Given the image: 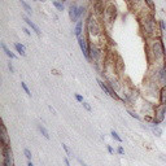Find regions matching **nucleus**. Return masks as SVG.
<instances>
[{"label": "nucleus", "instance_id": "1", "mask_svg": "<svg viewBox=\"0 0 166 166\" xmlns=\"http://www.w3.org/2000/svg\"><path fill=\"white\" fill-rule=\"evenodd\" d=\"M150 52H152L153 57L156 60H160V58H164L165 57V48L164 44L161 40H154L152 47H150Z\"/></svg>", "mask_w": 166, "mask_h": 166}, {"label": "nucleus", "instance_id": "2", "mask_svg": "<svg viewBox=\"0 0 166 166\" xmlns=\"http://www.w3.org/2000/svg\"><path fill=\"white\" fill-rule=\"evenodd\" d=\"M165 114H166V105L160 104L158 106H156V109H154L153 123H154V125H160L161 122L165 119Z\"/></svg>", "mask_w": 166, "mask_h": 166}, {"label": "nucleus", "instance_id": "3", "mask_svg": "<svg viewBox=\"0 0 166 166\" xmlns=\"http://www.w3.org/2000/svg\"><path fill=\"white\" fill-rule=\"evenodd\" d=\"M3 161L5 162L7 166H14L13 153L8 144H3Z\"/></svg>", "mask_w": 166, "mask_h": 166}, {"label": "nucleus", "instance_id": "4", "mask_svg": "<svg viewBox=\"0 0 166 166\" xmlns=\"http://www.w3.org/2000/svg\"><path fill=\"white\" fill-rule=\"evenodd\" d=\"M97 83H99V86H100V88L102 90V91H104L105 92V94L106 95H109L110 97H113V99H116V100H119V96L118 95H117L116 94V92L113 91V90H112V88H109V87L108 86H106V83H104V82H102V81H97Z\"/></svg>", "mask_w": 166, "mask_h": 166}, {"label": "nucleus", "instance_id": "5", "mask_svg": "<svg viewBox=\"0 0 166 166\" xmlns=\"http://www.w3.org/2000/svg\"><path fill=\"white\" fill-rule=\"evenodd\" d=\"M78 43H79V47L87 58H90V50L87 47V42H86V38L85 36H78Z\"/></svg>", "mask_w": 166, "mask_h": 166}, {"label": "nucleus", "instance_id": "6", "mask_svg": "<svg viewBox=\"0 0 166 166\" xmlns=\"http://www.w3.org/2000/svg\"><path fill=\"white\" fill-rule=\"evenodd\" d=\"M69 17H70V19H71L73 22L77 21V19H78V7H75V5H71L70 7V9H69Z\"/></svg>", "mask_w": 166, "mask_h": 166}, {"label": "nucleus", "instance_id": "7", "mask_svg": "<svg viewBox=\"0 0 166 166\" xmlns=\"http://www.w3.org/2000/svg\"><path fill=\"white\" fill-rule=\"evenodd\" d=\"M23 21H25V22L27 23V25H29V26H30V27L33 29V30H34V31H35V33H36V35H40V30H39V27H38V26L35 25V23H34V22L31 21V19H30V18H27V17H23Z\"/></svg>", "mask_w": 166, "mask_h": 166}, {"label": "nucleus", "instance_id": "8", "mask_svg": "<svg viewBox=\"0 0 166 166\" xmlns=\"http://www.w3.org/2000/svg\"><path fill=\"white\" fill-rule=\"evenodd\" d=\"M2 144L9 145V139H8V133H7L5 125H2Z\"/></svg>", "mask_w": 166, "mask_h": 166}, {"label": "nucleus", "instance_id": "9", "mask_svg": "<svg viewBox=\"0 0 166 166\" xmlns=\"http://www.w3.org/2000/svg\"><path fill=\"white\" fill-rule=\"evenodd\" d=\"M158 75H160V83L162 86H166V66H164L162 69L160 70Z\"/></svg>", "mask_w": 166, "mask_h": 166}, {"label": "nucleus", "instance_id": "10", "mask_svg": "<svg viewBox=\"0 0 166 166\" xmlns=\"http://www.w3.org/2000/svg\"><path fill=\"white\" fill-rule=\"evenodd\" d=\"M160 102L166 105V86H162V88L160 91Z\"/></svg>", "mask_w": 166, "mask_h": 166}, {"label": "nucleus", "instance_id": "11", "mask_svg": "<svg viewBox=\"0 0 166 166\" xmlns=\"http://www.w3.org/2000/svg\"><path fill=\"white\" fill-rule=\"evenodd\" d=\"M2 48L4 50V52H5V55L8 56V57H11V58H16V55H14L13 52H11V50L7 47V44L5 43H2Z\"/></svg>", "mask_w": 166, "mask_h": 166}, {"label": "nucleus", "instance_id": "12", "mask_svg": "<svg viewBox=\"0 0 166 166\" xmlns=\"http://www.w3.org/2000/svg\"><path fill=\"white\" fill-rule=\"evenodd\" d=\"M19 3H21V5L23 7V9L26 11L27 14H33V9H31V7L29 5V4L25 2V0H19Z\"/></svg>", "mask_w": 166, "mask_h": 166}, {"label": "nucleus", "instance_id": "13", "mask_svg": "<svg viewBox=\"0 0 166 166\" xmlns=\"http://www.w3.org/2000/svg\"><path fill=\"white\" fill-rule=\"evenodd\" d=\"M14 47H16V50H17V52L19 53L21 56H26V52H25V47H23L22 44H19V43H16L14 44Z\"/></svg>", "mask_w": 166, "mask_h": 166}, {"label": "nucleus", "instance_id": "14", "mask_svg": "<svg viewBox=\"0 0 166 166\" xmlns=\"http://www.w3.org/2000/svg\"><path fill=\"white\" fill-rule=\"evenodd\" d=\"M38 129H39V131H40V133H42V135L44 136L46 139H50V134H48V131H47V129L44 127V126L39 125V126H38Z\"/></svg>", "mask_w": 166, "mask_h": 166}, {"label": "nucleus", "instance_id": "15", "mask_svg": "<svg viewBox=\"0 0 166 166\" xmlns=\"http://www.w3.org/2000/svg\"><path fill=\"white\" fill-rule=\"evenodd\" d=\"M81 34H82V21H78L77 26H75V35L81 36Z\"/></svg>", "mask_w": 166, "mask_h": 166}, {"label": "nucleus", "instance_id": "16", "mask_svg": "<svg viewBox=\"0 0 166 166\" xmlns=\"http://www.w3.org/2000/svg\"><path fill=\"white\" fill-rule=\"evenodd\" d=\"M52 4L58 9V11H64V4H62V3H58V2H56V0H53Z\"/></svg>", "mask_w": 166, "mask_h": 166}, {"label": "nucleus", "instance_id": "17", "mask_svg": "<svg viewBox=\"0 0 166 166\" xmlns=\"http://www.w3.org/2000/svg\"><path fill=\"white\" fill-rule=\"evenodd\" d=\"M153 133L156 134V136H161V135H162V130H161L158 126H154V127H153Z\"/></svg>", "mask_w": 166, "mask_h": 166}, {"label": "nucleus", "instance_id": "18", "mask_svg": "<svg viewBox=\"0 0 166 166\" xmlns=\"http://www.w3.org/2000/svg\"><path fill=\"white\" fill-rule=\"evenodd\" d=\"M21 86H22V88L25 90L26 94H27L29 96H31V92H30V90H29V87L26 86V83H25V82H21Z\"/></svg>", "mask_w": 166, "mask_h": 166}, {"label": "nucleus", "instance_id": "19", "mask_svg": "<svg viewBox=\"0 0 166 166\" xmlns=\"http://www.w3.org/2000/svg\"><path fill=\"white\" fill-rule=\"evenodd\" d=\"M110 135H112V136H113V139H116L117 141H122V139L119 138V136H118V134H117V133H116V131H114V130H112V131H110Z\"/></svg>", "mask_w": 166, "mask_h": 166}, {"label": "nucleus", "instance_id": "20", "mask_svg": "<svg viewBox=\"0 0 166 166\" xmlns=\"http://www.w3.org/2000/svg\"><path fill=\"white\" fill-rule=\"evenodd\" d=\"M145 2V4H147V5L152 9V11H154V3H153V0H144Z\"/></svg>", "mask_w": 166, "mask_h": 166}, {"label": "nucleus", "instance_id": "21", "mask_svg": "<svg viewBox=\"0 0 166 166\" xmlns=\"http://www.w3.org/2000/svg\"><path fill=\"white\" fill-rule=\"evenodd\" d=\"M23 153H25V156H26V158H27V160H31V157H33V156H31V152H30V150H29L27 148H26L25 150H23Z\"/></svg>", "mask_w": 166, "mask_h": 166}, {"label": "nucleus", "instance_id": "22", "mask_svg": "<svg viewBox=\"0 0 166 166\" xmlns=\"http://www.w3.org/2000/svg\"><path fill=\"white\" fill-rule=\"evenodd\" d=\"M83 13H85V8H83V7H78V18H79Z\"/></svg>", "mask_w": 166, "mask_h": 166}, {"label": "nucleus", "instance_id": "23", "mask_svg": "<svg viewBox=\"0 0 166 166\" xmlns=\"http://www.w3.org/2000/svg\"><path fill=\"white\" fill-rule=\"evenodd\" d=\"M129 114H131V117H134V118H136V119H140V117H139L138 114H135L134 112H130V110H129Z\"/></svg>", "mask_w": 166, "mask_h": 166}, {"label": "nucleus", "instance_id": "24", "mask_svg": "<svg viewBox=\"0 0 166 166\" xmlns=\"http://www.w3.org/2000/svg\"><path fill=\"white\" fill-rule=\"evenodd\" d=\"M75 99H77V101H79V102H83V97H82L81 95L75 94Z\"/></svg>", "mask_w": 166, "mask_h": 166}, {"label": "nucleus", "instance_id": "25", "mask_svg": "<svg viewBox=\"0 0 166 166\" xmlns=\"http://www.w3.org/2000/svg\"><path fill=\"white\" fill-rule=\"evenodd\" d=\"M82 104H83V106H85V108H86L87 110H88V112H91V106H90L88 104H87V102H85V101H83Z\"/></svg>", "mask_w": 166, "mask_h": 166}, {"label": "nucleus", "instance_id": "26", "mask_svg": "<svg viewBox=\"0 0 166 166\" xmlns=\"http://www.w3.org/2000/svg\"><path fill=\"white\" fill-rule=\"evenodd\" d=\"M8 67H9V70H11V73H14V67L12 65V62H8Z\"/></svg>", "mask_w": 166, "mask_h": 166}, {"label": "nucleus", "instance_id": "27", "mask_svg": "<svg viewBox=\"0 0 166 166\" xmlns=\"http://www.w3.org/2000/svg\"><path fill=\"white\" fill-rule=\"evenodd\" d=\"M62 148H64V149H65V152H66V154H67V156H69V154H70V150H69V148H67V147H66V145H65V144H62Z\"/></svg>", "mask_w": 166, "mask_h": 166}, {"label": "nucleus", "instance_id": "28", "mask_svg": "<svg viewBox=\"0 0 166 166\" xmlns=\"http://www.w3.org/2000/svg\"><path fill=\"white\" fill-rule=\"evenodd\" d=\"M117 152H118L119 154H123V153H125V150H123V148H122V147H118V149H117Z\"/></svg>", "mask_w": 166, "mask_h": 166}, {"label": "nucleus", "instance_id": "29", "mask_svg": "<svg viewBox=\"0 0 166 166\" xmlns=\"http://www.w3.org/2000/svg\"><path fill=\"white\" fill-rule=\"evenodd\" d=\"M22 31H25V34H26V35H31V33L30 31H29V29H22Z\"/></svg>", "mask_w": 166, "mask_h": 166}, {"label": "nucleus", "instance_id": "30", "mask_svg": "<svg viewBox=\"0 0 166 166\" xmlns=\"http://www.w3.org/2000/svg\"><path fill=\"white\" fill-rule=\"evenodd\" d=\"M108 152H109L110 154H113V153H114V150H113V148H112L110 145H108Z\"/></svg>", "mask_w": 166, "mask_h": 166}, {"label": "nucleus", "instance_id": "31", "mask_svg": "<svg viewBox=\"0 0 166 166\" xmlns=\"http://www.w3.org/2000/svg\"><path fill=\"white\" fill-rule=\"evenodd\" d=\"M64 162H65V165H66V166H70V164H69V161H67V158H66V157L64 158Z\"/></svg>", "mask_w": 166, "mask_h": 166}, {"label": "nucleus", "instance_id": "32", "mask_svg": "<svg viewBox=\"0 0 166 166\" xmlns=\"http://www.w3.org/2000/svg\"><path fill=\"white\" fill-rule=\"evenodd\" d=\"M161 27H162V30H165L166 26H165V22L164 21H161Z\"/></svg>", "mask_w": 166, "mask_h": 166}, {"label": "nucleus", "instance_id": "33", "mask_svg": "<svg viewBox=\"0 0 166 166\" xmlns=\"http://www.w3.org/2000/svg\"><path fill=\"white\" fill-rule=\"evenodd\" d=\"M48 108H50V110L52 112V113H53V114H56V110H55V109H53V108H52V106H48Z\"/></svg>", "mask_w": 166, "mask_h": 166}, {"label": "nucleus", "instance_id": "34", "mask_svg": "<svg viewBox=\"0 0 166 166\" xmlns=\"http://www.w3.org/2000/svg\"><path fill=\"white\" fill-rule=\"evenodd\" d=\"M79 162H81V165H82V166H87V165H86L85 162H83V161H82V160H79Z\"/></svg>", "mask_w": 166, "mask_h": 166}, {"label": "nucleus", "instance_id": "35", "mask_svg": "<svg viewBox=\"0 0 166 166\" xmlns=\"http://www.w3.org/2000/svg\"><path fill=\"white\" fill-rule=\"evenodd\" d=\"M27 166H34V165H33V162H31V161H29V164H27Z\"/></svg>", "mask_w": 166, "mask_h": 166}, {"label": "nucleus", "instance_id": "36", "mask_svg": "<svg viewBox=\"0 0 166 166\" xmlns=\"http://www.w3.org/2000/svg\"><path fill=\"white\" fill-rule=\"evenodd\" d=\"M62 2H65V0H62Z\"/></svg>", "mask_w": 166, "mask_h": 166}]
</instances>
